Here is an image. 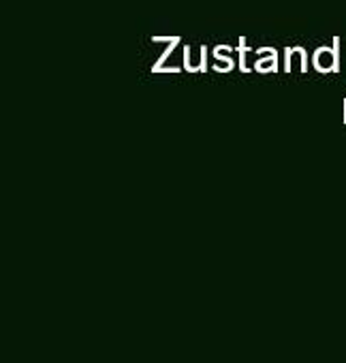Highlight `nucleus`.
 <instances>
[{
  "instance_id": "0eeeda50",
  "label": "nucleus",
  "mask_w": 346,
  "mask_h": 363,
  "mask_svg": "<svg viewBox=\"0 0 346 363\" xmlns=\"http://www.w3.org/2000/svg\"><path fill=\"white\" fill-rule=\"evenodd\" d=\"M344 122H346V99H344Z\"/></svg>"
},
{
  "instance_id": "20e7f679",
  "label": "nucleus",
  "mask_w": 346,
  "mask_h": 363,
  "mask_svg": "<svg viewBox=\"0 0 346 363\" xmlns=\"http://www.w3.org/2000/svg\"><path fill=\"white\" fill-rule=\"evenodd\" d=\"M295 50H284V71L289 73L291 71V54H293Z\"/></svg>"
},
{
  "instance_id": "423d86ee",
  "label": "nucleus",
  "mask_w": 346,
  "mask_h": 363,
  "mask_svg": "<svg viewBox=\"0 0 346 363\" xmlns=\"http://www.w3.org/2000/svg\"><path fill=\"white\" fill-rule=\"evenodd\" d=\"M240 71L242 73H250V69L246 67V54L244 52H240Z\"/></svg>"
},
{
  "instance_id": "7ed1b4c3",
  "label": "nucleus",
  "mask_w": 346,
  "mask_h": 363,
  "mask_svg": "<svg viewBox=\"0 0 346 363\" xmlns=\"http://www.w3.org/2000/svg\"><path fill=\"white\" fill-rule=\"evenodd\" d=\"M295 50V54H299V58H301V73H306L308 71V60H306V50L299 45V48H293Z\"/></svg>"
},
{
  "instance_id": "f257e3e1",
  "label": "nucleus",
  "mask_w": 346,
  "mask_h": 363,
  "mask_svg": "<svg viewBox=\"0 0 346 363\" xmlns=\"http://www.w3.org/2000/svg\"><path fill=\"white\" fill-rule=\"evenodd\" d=\"M314 69L318 73H335V54L329 48H318L312 60Z\"/></svg>"
},
{
  "instance_id": "39448f33",
  "label": "nucleus",
  "mask_w": 346,
  "mask_h": 363,
  "mask_svg": "<svg viewBox=\"0 0 346 363\" xmlns=\"http://www.w3.org/2000/svg\"><path fill=\"white\" fill-rule=\"evenodd\" d=\"M206 48H201V58H199V73H203V71H208V65H206Z\"/></svg>"
},
{
  "instance_id": "f03ea898",
  "label": "nucleus",
  "mask_w": 346,
  "mask_h": 363,
  "mask_svg": "<svg viewBox=\"0 0 346 363\" xmlns=\"http://www.w3.org/2000/svg\"><path fill=\"white\" fill-rule=\"evenodd\" d=\"M255 69H257L259 73H276V69H278V54H272L269 58L257 60Z\"/></svg>"
}]
</instances>
